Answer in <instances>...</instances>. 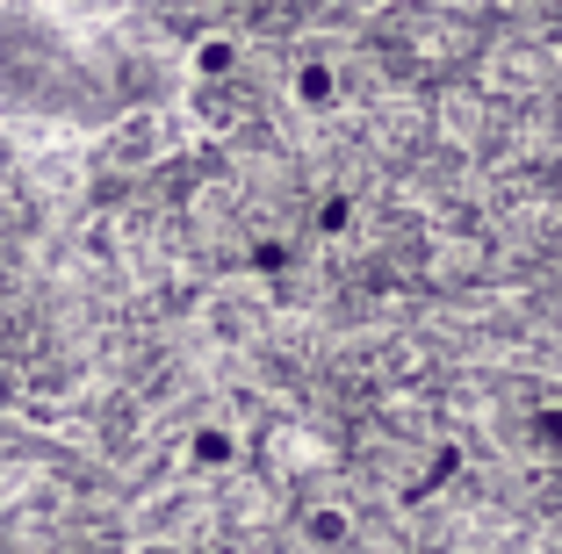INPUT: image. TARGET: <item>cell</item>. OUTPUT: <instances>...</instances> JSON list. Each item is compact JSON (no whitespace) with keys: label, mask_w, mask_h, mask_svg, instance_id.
Wrapping results in <instances>:
<instances>
[{"label":"cell","mask_w":562,"mask_h":554,"mask_svg":"<svg viewBox=\"0 0 562 554\" xmlns=\"http://www.w3.org/2000/svg\"><path fill=\"white\" fill-rule=\"evenodd\" d=\"M0 432H22V425H15V418H0Z\"/></svg>","instance_id":"6da1fadb"}]
</instances>
